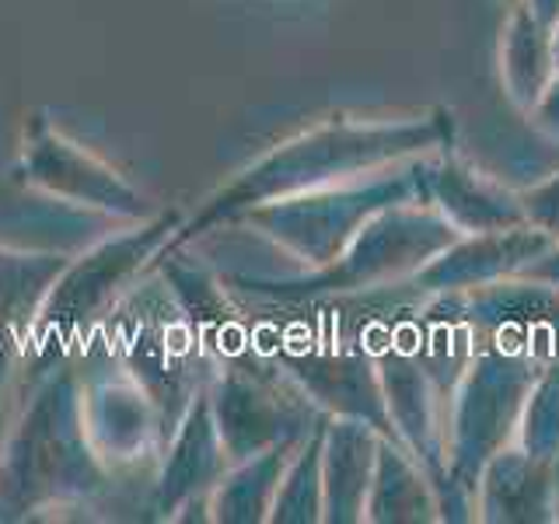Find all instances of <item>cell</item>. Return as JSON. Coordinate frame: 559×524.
Here are the masks:
<instances>
[{
	"mask_svg": "<svg viewBox=\"0 0 559 524\" xmlns=\"http://www.w3.org/2000/svg\"><path fill=\"white\" fill-rule=\"evenodd\" d=\"M116 472L84 427V374L74 360L32 381L0 441V521H32L102 497Z\"/></svg>",
	"mask_w": 559,
	"mask_h": 524,
	"instance_id": "cell-2",
	"label": "cell"
},
{
	"mask_svg": "<svg viewBox=\"0 0 559 524\" xmlns=\"http://www.w3.org/2000/svg\"><path fill=\"white\" fill-rule=\"evenodd\" d=\"M521 276H535V279H546V284L559 287V241H552V245H549V252H546V255H538Z\"/></svg>",
	"mask_w": 559,
	"mask_h": 524,
	"instance_id": "cell-28",
	"label": "cell"
},
{
	"mask_svg": "<svg viewBox=\"0 0 559 524\" xmlns=\"http://www.w3.org/2000/svg\"><path fill=\"white\" fill-rule=\"evenodd\" d=\"M14 171L28 189L78 210H95V214L127 224L157 214V206L130 179H122L112 165L74 144L46 112L25 116Z\"/></svg>",
	"mask_w": 559,
	"mask_h": 524,
	"instance_id": "cell-10",
	"label": "cell"
},
{
	"mask_svg": "<svg viewBox=\"0 0 559 524\" xmlns=\"http://www.w3.org/2000/svg\"><path fill=\"white\" fill-rule=\"evenodd\" d=\"M63 252H32L0 245V441L14 374L28 364L32 336L49 287L67 266Z\"/></svg>",
	"mask_w": 559,
	"mask_h": 524,
	"instance_id": "cell-17",
	"label": "cell"
},
{
	"mask_svg": "<svg viewBox=\"0 0 559 524\" xmlns=\"http://www.w3.org/2000/svg\"><path fill=\"white\" fill-rule=\"evenodd\" d=\"M552 49H556V63H559V22L552 25Z\"/></svg>",
	"mask_w": 559,
	"mask_h": 524,
	"instance_id": "cell-30",
	"label": "cell"
},
{
	"mask_svg": "<svg viewBox=\"0 0 559 524\" xmlns=\"http://www.w3.org/2000/svg\"><path fill=\"white\" fill-rule=\"evenodd\" d=\"M451 144V119L444 112L413 119H329L276 144L241 168L231 182L200 203L192 217H182L171 245H192L197 238L217 231L221 224H235L245 210L301 196L346 179L381 171L389 165L444 151ZM168 245V249H171Z\"/></svg>",
	"mask_w": 559,
	"mask_h": 524,
	"instance_id": "cell-1",
	"label": "cell"
},
{
	"mask_svg": "<svg viewBox=\"0 0 559 524\" xmlns=\"http://www.w3.org/2000/svg\"><path fill=\"white\" fill-rule=\"evenodd\" d=\"M162 468H157L151 511L157 521H186L189 511H206L210 493L224 479V472L231 468L227 458L214 409H210L206 389L192 398V406L179 419V427L171 430L162 451ZM210 521V511H206Z\"/></svg>",
	"mask_w": 559,
	"mask_h": 524,
	"instance_id": "cell-14",
	"label": "cell"
},
{
	"mask_svg": "<svg viewBox=\"0 0 559 524\" xmlns=\"http://www.w3.org/2000/svg\"><path fill=\"white\" fill-rule=\"evenodd\" d=\"M329 416V413H325ZM325 416L290 454L284 483L273 500L270 524H322V430Z\"/></svg>",
	"mask_w": 559,
	"mask_h": 524,
	"instance_id": "cell-24",
	"label": "cell"
},
{
	"mask_svg": "<svg viewBox=\"0 0 559 524\" xmlns=\"http://www.w3.org/2000/svg\"><path fill=\"white\" fill-rule=\"evenodd\" d=\"M514 444L532 458H559V364H546L538 371L524 409L518 419Z\"/></svg>",
	"mask_w": 559,
	"mask_h": 524,
	"instance_id": "cell-25",
	"label": "cell"
},
{
	"mask_svg": "<svg viewBox=\"0 0 559 524\" xmlns=\"http://www.w3.org/2000/svg\"><path fill=\"white\" fill-rule=\"evenodd\" d=\"M559 63L552 49V32L538 22V17L521 4H511L503 32H500V81L503 95L511 105L528 116L538 98L546 95V87L556 81Z\"/></svg>",
	"mask_w": 559,
	"mask_h": 524,
	"instance_id": "cell-22",
	"label": "cell"
},
{
	"mask_svg": "<svg viewBox=\"0 0 559 524\" xmlns=\"http://www.w3.org/2000/svg\"><path fill=\"white\" fill-rule=\"evenodd\" d=\"M528 119H532V127L538 130V133H546L549 140H556L559 144V74H556V81L546 87V95L538 98V105L528 112Z\"/></svg>",
	"mask_w": 559,
	"mask_h": 524,
	"instance_id": "cell-27",
	"label": "cell"
},
{
	"mask_svg": "<svg viewBox=\"0 0 559 524\" xmlns=\"http://www.w3.org/2000/svg\"><path fill=\"white\" fill-rule=\"evenodd\" d=\"M472 514L483 524H556L559 458H532L518 444H507L479 472Z\"/></svg>",
	"mask_w": 559,
	"mask_h": 524,
	"instance_id": "cell-18",
	"label": "cell"
},
{
	"mask_svg": "<svg viewBox=\"0 0 559 524\" xmlns=\"http://www.w3.org/2000/svg\"><path fill=\"white\" fill-rule=\"evenodd\" d=\"M374 360L389 409L392 441H399L437 489V500H448V402L437 381L419 364L413 346L399 329V305H389L374 332ZM444 517V514H441Z\"/></svg>",
	"mask_w": 559,
	"mask_h": 524,
	"instance_id": "cell-11",
	"label": "cell"
},
{
	"mask_svg": "<svg viewBox=\"0 0 559 524\" xmlns=\"http://www.w3.org/2000/svg\"><path fill=\"white\" fill-rule=\"evenodd\" d=\"M427 196L459 235H483L528 224L518 189L503 186L493 175H483L465 157L448 154V147L427 157Z\"/></svg>",
	"mask_w": 559,
	"mask_h": 524,
	"instance_id": "cell-19",
	"label": "cell"
},
{
	"mask_svg": "<svg viewBox=\"0 0 559 524\" xmlns=\"http://www.w3.org/2000/svg\"><path fill=\"white\" fill-rule=\"evenodd\" d=\"M84 427L112 472L157 462L168 441L157 402L119 364L109 374L84 378Z\"/></svg>",
	"mask_w": 559,
	"mask_h": 524,
	"instance_id": "cell-13",
	"label": "cell"
},
{
	"mask_svg": "<svg viewBox=\"0 0 559 524\" xmlns=\"http://www.w3.org/2000/svg\"><path fill=\"white\" fill-rule=\"evenodd\" d=\"M301 441H284L227 468L224 479L206 500L210 521L214 524H270V511L280 493V483H284L287 462Z\"/></svg>",
	"mask_w": 559,
	"mask_h": 524,
	"instance_id": "cell-23",
	"label": "cell"
},
{
	"mask_svg": "<svg viewBox=\"0 0 559 524\" xmlns=\"http://www.w3.org/2000/svg\"><path fill=\"white\" fill-rule=\"evenodd\" d=\"M546 364L511 349L476 343L448 395V500L444 521H476L472 493L486 462L514 444L518 419Z\"/></svg>",
	"mask_w": 559,
	"mask_h": 524,
	"instance_id": "cell-6",
	"label": "cell"
},
{
	"mask_svg": "<svg viewBox=\"0 0 559 524\" xmlns=\"http://www.w3.org/2000/svg\"><path fill=\"white\" fill-rule=\"evenodd\" d=\"M206 395L231 465L284 441H301L325 416L266 354L214 364Z\"/></svg>",
	"mask_w": 559,
	"mask_h": 524,
	"instance_id": "cell-9",
	"label": "cell"
},
{
	"mask_svg": "<svg viewBox=\"0 0 559 524\" xmlns=\"http://www.w3.org/2000/svg\"><path fill=\"white\" fill-rule=\"evenodd\" d=\"M462 235L437 214L427 200H409L381 210L360 235L346 245V252L322 270L290 279H252L235 276L231 284L262 301H305L325 294H364V290H392L406 287L409 279L437 259L451 241Z\"/></svg>",
	"mask_w": 559,
	"mask_h": 524,
	"instance_id": "cell-5",
	"label": "cell"
},
{
	"mask_svg": "<svg viewBox=\"0 0 559 524\" xmlns=\"http://www.w3.org/2000/svg\"><path fill=\"white\" fill-rule=\"evenodd\" d=\"M451 297L476 343L559 364V287L535 276H507Z\"/></svg>",
	"mask_w": 559,
	"mask_h": 524,
	"instance_id": "cell-12",
	"label": "cell"
},
{
	"mask_svg": "<svg viewBox=\"0 0 559 524\" xmlns=\"http://www.w3.org/2000/svg\"><path fill=\"white\" fill-rule=\"evenodd\" d=\"M102 332H109L112 360L133 381L144 384V392L157 402L165 437H171L192 398L206 389L210 374H214V360L200 346L197 332L175 305L165 279L157 276L147 279L144 287L136 284L116 305Z\"/></svg>",
	"mask_w": 559,
	"mask_h": 524,
	"instance_id": "cell-8",
	"label": "cell"
},
{
	"mask_svg": "<svg viewBox=\"0 0 559 524\" xmlns=\"http://www.w3.org/2000/svg\"><path fill=\"white\" fill-rule=\"evenodd\" d=\"M521 4L528 8L549 32H552V25L559 22V0H521Z\"/></svg>",
	"mask_w": 559,
	"mask_h": 524,
	"instance_id": "cell-29",
	"label": "cell"
},
{
	"mask_svg": "<svg viewBox=\"0 0 559 524\" xmlns=\"http://www.w3.org/2000/svg\"><path fill=\"white\" fill-rule=\"evenodd\" d=\"M371 294L378 290L276 301L294 305L297 314L287 322H262L255 346L322 413L364 419L392 437L374 360V332L389 305H378Z\"/></svg>",
	"mask_w": 559,
	"mask_h": 524,
	"instance_id": "cell-3",
	"label": "cell"
},
{
	"mask_svg": "<svg viewBox=\"0 0 559 524\" xmlns=\"http://www.w3.org/2000/svg\"><path fill=\"white\" fill-rule=\"evenodd\" d=\"M427 157L389 165L381 171L346 179L336 186L301 192V196L273 200L245 210L235 224H249L262 238H270L308 270H322L336 262L346 245L360 235V227L381 210L409 200H427Z\"/></svg>",
	"mask_w": 559,
	"mask_h": 524,
	"instance_id": "cell-7",
	"label": "cell"
},
{
	"mask_svg": "<svg viewBox=\"0 0 559 524\" xmlns=\"http://www.w3.org/2000/svg\"><path fill=\"white\" fill-rule=\"evenodd\" d=\"M367 524H437L441 500L419 462L392 437H381L374 483L364 507Z\"/></svg>",
	"mask_w": 559,
	"mask_h": 524,
	"instance_id": "cell-21",
	"label": "cell"
},
{
	"mask_svg": "<svg viewBox=\"0 0 559 524\" xmlns=\"http://www.w3.org/2000/svg\"><path fill=\"white\" fill-rule=\"evenodd\" d=\"M381 430L354 416H325L322 430V524H364Z\"/></svg>",
	"mask_w": 559,
	"mask_h": 524,
	"instance_id": "cell-20",
	"label": "cell"
},
{
	"mask_svg": "<svg viewBox=\"0 0 559 524\" xmlns=\"http://www.w3.org/2000/svg\"><path fill=\"white\" fill-rule=\"evenodd\" d=\"M154 273L165 279L168 294L186 314V322L197 332L200 346L214 364L241 360L259 354L255 325L235 308L224 290V279L206 270L200 259L186 255V245H171L154 262Z\"/></svg>",
	"mask_w": 559,
	"mask_h": 524,
	"instance_id": "cell-15",
	"label": "cell"
},
{
	"mask_svg": "<svg viewBox=\"0 0 559 524\" xmlns=\"http://www.w3.org/2000/svg\"><path fill=\"white\" fill-rule=\"evenodd\" d=\"M552 238L532 224L503 227V231L462 235L448 249L430 259L406 287L419 294H462L500 284L507 276H521L538 255L549 252Z\"/></svg>",
	"mask_w": 559,
	"mask_h": 524,
	"instance_id": "cell-16",
	"label": "cell"
},
{
	"mask_svg": "<svg viewBox=\"0 0 559 524\" xmlns=\"http://www.w3.org/2000/svg\"><path fill=\"white\" fill-rule=\"evenodd\" d=\"M503 4H507V8H511V4H518V0H503Z\"/></svg>",
	"mask_w": 559,
	"mask_h": 524,
	"instance_id": "cell-31",
	"label": "cell"
},
{
	"mask_svg": "<svg viewBox=\"0 0 559 524\" xmlns=\"http://www.w3.org/2000/svg\"><path fill=\"white\" fill-rule=\"evenodd\" d=\"M521 210L532 227L559 241V168L542 175L528 189H521Z\"/></svg>",
	"mask_w": 559,
	"mask_h": 524,
	"instance_id": "cell-26",
	"label": "cell"
},
{
	"mask_svg": "<svg viewBox=\"0 0 559 524\" xmlns=\"http://www.w3.org/2000/svg\"><path fill=\"white\" fill-rule=\"evenodd\" d=\"M179 210H157L154 217L130 224L127 231L102 238L81 255H70L57 284L49 287L32 336V381L49 374L52 367L78 360L102 325L109 322L116 305L127 297L140 276L154 270L175 231H179Z\"/></svg>",
	"mask_w": 559,
	"mask_h": 524,
	"instance_id": "cell-4",
	"label": "cell"
}]
</instances>
